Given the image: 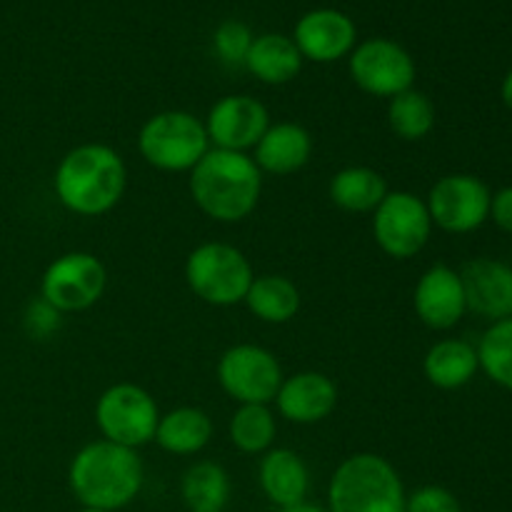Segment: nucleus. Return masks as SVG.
<instances>
[{
	"label": "nucleus",
	"instance_id": "nucleus-11",
	"mask_svg": "<svg viewBox=\"0 0 512 512\" xmlns=\"http://www.w3.org/2000/svg\"><path fill=\"white\" fill-rule=\"evenodd\" d=\"M490 198H493V190L478 175L453 173L440 178L430 188L425 205H428L435 228L465 235L490 220Z\"/></svg>",
	"mask_w": 512,
	"mask_h": 512
},
{
	"label": "nucleus",
	"instance_id": "nucleus-7",
	"mask_svg": "<svg viewBox=\"0 0 512 512\" xmlns=\"http://www.w3.org/2000/svg\"><path fill=\"white\" fill-rule=\"evenodd\" d=\"M160 410L153 395L135 383H115L95 403V425L103 440L138 450L155 438Z\"/></svg>",
	"mask_w": 512,
	"mask_h": 512
},
{
	"label": "nucleus",
	"instance_id": "nucleus-3",
	"mask_svg": "<svg viewBox=\"0 0 512 512\" xmlns=\"http://www.w3.org/2000/svg\"><path fill=\"white\" fill-rule=\"evenodd\" d=\"M263 173L248 153L210 148L190 170V195L208 218L238 223L255 210Z\"/></svg>",
	"mask_w": 512,
	"mask_h": 512
},
{
	"label": "nucleus",
	"instance_id": "nucleus-19",
	"mask_svg": "<svg viewBox=\"0 0 512 512\" xmlns=\"http://www.w3.org/2000/svg\"><path fill=\"white\" fill-rule=\"evenodd\" d=\"M253 150L250 158L255 160L260 173L293 175L308 165L313 155V138L298 123H275L268 125Z\"/></svg>",
	"mask_w": 512,
	"mask_h": 512
},
{
	"label": "nucleus",
	"instance_id": "nucleus-31",
	"mask_svg": "<svg viewBox=\"0 0 512 512\" xmlns=\"http://www.w3.org/2000/svg\"><path fill=\"white\" fill-rule=\"evenodd\" d=\"M60 315H63V313H58L53 305L45 303V300L40 298L38 303L30 305L28 315H25V323H28L30 333L38 335V338H45V335H50L53 330H58Z\"/></svg>",
	"mask_w": 512,
	"mask_h": 512
},
{
	"label": "nucleus",
	"instance_id": "nucleus-21",
	"mask_svg": "<svg viewBox=\"0 0 512 512\" xmlns=\"http://www.w3.org/2000/svg\"><path fill=\"white\" fill-rule=\"evenodd\" d=\"M245 68L265 85H285L298 78L303 68V55L295 48L293 38L280 33H265L253 40L245 58Z\"/></svg>",
	"mask_w": 512,
	"mask_h": 512
},
{
	"label": "nucleus",
	"instance_id": "nucleus-1",
	"mask_svg": "<svg viewBox=\"0 0 512 512\" xmlns=\"http://www.w3.org/2000/svg\"><path fill=\"white\" fill-rule=\"evenodd\" d=\"M145 470L138 453L123 445L95 440L70 460L68 485L83 508L118 512L143 490Z\"/></svg>",
	"mask_w": 512,
	"mask_h": 512
},
{
	"label": "nucleus",
	"instance_id": "nucleus-12",
	"mask_svg": "<svg viewBox=\"0 0 512 512\" xmlns=\"http://www.w3.org/2000/svg\"><path fill=\"white\" fill-rule=\"evenodd\" d=\"M350 78L373 98H395L413 88L415 60L400 43L388 38H370L350 53Z\"/></svg>",
	"mask_w": 512,
	"mask_h": 512
},
{
	"label": "nucleus",
	"instance_id": "nucleus-29",
	"mask_svg": "<svg viewBox=\"0 0 512 512\" xmlns=\"http://www.w3.org/2000/svg\"><path fill=\"white\" fill-rule=\"evenodd\" d=\"M253 33L240 20H225L213 35V48L225 65H245L248 50L253 45Z\"/></svg>",
	"mask_w": 512,
	"mask_h": 512
},
{
	"label": "nucleus",
	"instance_id": "nucleus-24",
	"mask_svg": "<svg viewBox=\"0 0 512 512\" xmlns=\"http://www.w3.org/2000/svg\"><path fill=\"white\" fill-rule=\"evenodd\" d=\"M388 195L383 175L365 165L338 170L330 180V200L345 213H373Z\"/></svg>",
	"mask_w": 512,
	"mask_h": 512
},
{
	"label": "nucleus",
	"instance_id": "nucleus-10",
	"mask_svg": "<svg viewBox=\"0 0 512 512\" xmlns=\"http://www.w3.org/2000/svg\"><path fill=\"white\" fill-rule=\"evenodd\" d=\"M108 273L100 258L85 250L65 253L45 268L40 298L58 313H80L98 303L105 293Z\"/></svg>",
	"mask_w": 512,
	"mask_h": 512
},
{
	"label": "nucleus",
	"instance_id": "nucleus-16",
	"mask_svg": "<svg viewBox=\"0 0 512 512\" xmlns=\"http://www.w3.org/2000/svg\"><path fill=\"white\" fill-rule=\"evenodd\" d=\"M470 313L498 323L512 318V268L498 258H475L458 270Z\"/></svg>",
	"mask_w": 512,
	"mask_h": 512
},
{
	"label": "nucleus",
	"instance_id": "nucleus-18",
	"mask_svg": "<svg viewBox=\"0 0 512 512\" xmlns=\"http://www.w3.org/2000/svg\"><path fill=\"white\" fill-rule=\"evenodd\" d=\"M258 483L265 498L278 510L305 503L310 488V473L305 460L290 448H270L263 453L258 468Z\"/></svg>",
	"mask_w": 512,
	"mask_h": 512
},
{
	"label": "nucleus",
	"instance_id": "nucleus-6",
	"mask_svg": "<svg viewBox=\"0 0 512 512\" xmlns=\"http://www.w3.org/2000/svg\"><path fill=\"white\" fill-rule=\"evenodd\" d=\"M255 273L243 250L228 243H203L185 260V283L215 308L243 303Z\"/></svg>",
	"mask_w": 512,
	"mask_h": 512
},
{
	"label": "nucleus",
	"instance_id": "nucleus-26",
	"mask_svg": "<svg viewBox=\"0 0 512 512\" xmlns=\"http://www.w3.org/2000/svg\"><path fill=\"white\" fill-rule=\"evenodd\" d=\"M388 125L400 140L408 143L428 138L435 128L433 100L415 88L395 95L388 103Z\"/></svg>",
	"mask_w": 512,
	"mask_h": 512
},
{
	"label": "nucleus",
	"instance_id": "nucleus-33",
	"mask_svg": "<svg viewBox=\"0 0 512 512\" xmlns=\"http://www.w3.org/2000/svg\"><path fill=\"white\" fill-rule=\"evenodd\" d=\"M500 98H503L505 108L512 110V70L508 75H505L503 85H500Z\"/></svg>",
	"mask_w": 512,
	"mask_h": 512
},
{
	"label": "nucleus",
	"instance_id": "nucleus-25",
	"mask_svg": "<svg viewBox=\"0 0 512 512\" xmlns=\"http://www.w3.org/2000/svg\"><path fill=\"white\" fill-rule=\"evenodd\" d=\"M243 303L263 323L283 325L298 315L300 290L285 275H255Z\"/></svg>",
	"mask_w": 512,
	"mask_h": 512
},
{
	"label": "nucleus",
	"instance_id": "nucleus-34",
	"mask_svg": "<svg viewBox=\"0 0 512 512\" xmlns=\"http://www.w3.org/2000/svg\"><path fill=\"white\" fill-rule=\"evenodd\" d=\"M278 512H328V508H320V505H313V503H300V505H293V508H283Z\"/></svg>",
	"mask_w": 512,
	"mask_h": 512
},
{
	"label": "nucleus",
	"instance_id": "nucleus-14",
	"mask_svg": "<svg viewBox=\"0 0 512 512\" xmlns=\"http://www.w3.org/2000/svg\"><path fill=\"white\" fill-rule=\"evenodd\" d=\"M358 28L353 18L335 8H318L305 13L298 20L293 33L295 48L300 50L303 60L313 63H335L353 53Z\"/></svg>",
	"mask_w": 512,
	"mask_h": 512
},
{
	"label": "nucleus",
	"instance_id": "nucleus-28",
	"mask_svg": "<svg viewBox=\"0 0 512 512\" xmlns=\"http://www.w3.org/2000/svg\"><path fill=\"white\" fill-rule=\"evenodd\" d=\"M478 348L480 370L500 388L512 393V318L490 323Z\"/></svg>",
	"mask_w": 512,
	"mask_h": 512
},
{
	"label": "nucleus",
	"instance_id": "nucleus-2",
	"mask_svg": "<svg viewBox=\"0 0 512 512\" xmlns=\"http://www.w3.org/2000/svg\"><path fill=\"white\" fill-rule=\"evenodd\" d=\"M128 170L118 150L103 143H83L68 150L55 168L53 188L60 203L75 215L98 218L120 203Z\"/></svg>",
	"mask_w": 512,
	"mask_h": 512
},
{
	"label": "nucleus",
	"instance_id": "nucleus-27",
	"mask_svg": "<svg viewBox=\"0 0 512 512\" xmlns=\"http://www.w3.org/2000/svg\"><path fill=\"white\" fill-rule=\"evenodd\" d=\"M230 443L245 455L268 453L278 425L268 405H240L230 418Z\"/></svg>",
	"mask_w": 512,
	"mask_h": 512
},
{
	"label": "nucleus",
	"instance_id": "nucleus-4",
	"mask_svg": "<svg viewBox=\"0 0 512 512\" xmlns=\"http://www.w3.org/2000/svg\"><path fill=\"white\" fill-rule=\"evenodd\" d=\"M405 498L403 480L388 460L355 453L330 478L328 512H405Z\"/></svg>",
	"mask_w": 512,
	"mask_h": 512
},
{
	"label": "nucleus",
	"instance_id": "nucleus-30",
	"mask_svg": "<svg viewBox=\"0 0 512 512\" xmlns=\"http://www.w3.org/2000/svg\"><path fill=\"white\" fill-rule=\"evenodd\" d=\"M405 512H463L458 495L443 485H423L405 498Z\"/></svg>",
	"mask_w": 512,
	"mask_h": 512
},
{
	"label": "nucleus",
	"instance_id": "nucleus-17",
	"mask_svg": "<svg viewBox=\"0 0 512 512\" xmlns=\"http://www.w3.org/2000/svg\"><path fill=\"white\" fill-rule=\"evenodd\" d=\"M275 405H278V413L290 423L313 425L330 418L338 405V388L325 373L303 370V373L283 378V385L275 395Z\"/></svg>",
	"mask_w": 512,
	"mask_h": 512
},
{
	"label": "nucleus",
	"instance_id": "nucleus-35",
	"mask_svg": "<svg viewBox=\"0 0 512 512\" xmlns=\"http://www.w3.org/2000/svg\"><path fill=\"white\" fill-rule=\"evenodd\" d=\"M78 512H105V510H95V508H80Z\"/></svg>",
	"mask_w": 512,
	"mask_h": 512
},
{
	"label": "nucleus",
	"instance_id": "nucleus-22",
	"mask_svg": "<svg viewBox=\"0 0 512 512\" xmlns=\"http://www.w3.org/2000/svg\"><path fill=\"white\" fill-rule=\"evenodd\" d=\"M210 438H213L210 415L200 408L183 405L160 415L153 440L170 455H195L210 443Z\"/></svg>",
	"mask_w": 512,
	"mask_h": 512
},
{
	"label": "nucleus",
	"instance_id": "nucleus-13",
	"mask_svg": "<svg viewBox=\"0 0 512 512\" xmlns=\"http://www.w3.org/2000/svg\"><path fill=\"white\" fill-rule=\"evenodd\" d=\"M203 123L213 148L245 153L263 138L270 115L268 108L250 95H225L210 108Z\"/></svg>",
	"mask_w": 512,
	"mask_h": 512
},
{
	"label": "nucleus",
	"instance_id": "nucleus-8",
	"mask_svg": "<svg viewBox=\"0 0 512 512\" xmlns=\"http://www.w3.org/2000/svg\"><path fill=\"white\" fill-rule=\"evenodd\" d=\"M373 235L378 248L395 260L415 258L433 235L428 205L410 190H388L373 210Z\"/></svg>",
	"mask_w": 512,
	"mask_h": 512
},
{
	"label": "nucleus",
	"instance_id": "nucleus-9",
	"mask_svg": "<svg viewBox=\"0 0 512 512\" xmlns=\"http://www.w3.org/2000/svg\"><path fill=\"white\" fill-rule=\"evenodd\" d=\"M218 383L240 405H268L283 385V368L270 350L240 343L225 350L218 360Z\"/></svg>",
	"mask_w": 512,
	"mask_h": 512
},
{
	"label": "nucleus",
	"instance_id": "nucleus-5",
	"mask_svg": "<svg viewBox=\"0 0 512 512\" xmlns=\"http://www.w3.org/2000/svg\"><path fill=\"white\" fill-rule=\"evenodd\" d=\"M143 160L163 173H190L210 150L205 123L188 110H163L143 123L138 133Z\"/></svg>",
	"mask_w": 512,
	"mask_h": 512
},
{
	"label": "nucleus",
	"instance_id": "nucleus-20",
	"mask_svg": "<svg viewBox=\"0 0 512 512\" xmlns=\"http://www.w3.org/2000/svg\"><path fill=\"white\" fill-rule=\"evenodd\" d=\"M480 360L478 348L468 340L445 338L438 340L433 348L425 353L423 373L430 385L440 390L465 388L470 380L478 375Z\"/></svg>",
	"mask_w": 512,
	"mask_h": 512
},
{
	"label": "nucleus",
	"instance_id": "nucleus-32",
	"mask_svg": "<svg viewBox=\"0 0 512 512\" xmlns=\"http://www.w3.org/2000/svg\"><path fill=\"white\" fill-rule=\"evenodd\" d=\"M490 220H493L503 233L512 235V185L493 193V198H490Z\"/></svg>",
	"mask_w": 512,
	"mask_h": 512
},
{
	"label": "nucleus",
	"instance_id": "nucleus-15",
	"mask_svg": "<svg viewBox=\"0 0 512 512\" xmlns=\"http://www.w3.org/2000/svg\"><path fill=\"white\" fill-rule=\"evenodd\" d=\"M415 315L433 330H450L468 313L460 273L445 263H435L420 275L413 293Z\"/></svg>",
	"mask_w": 512,
	"mask_h": 512
},
{
	"label": "nucleus",
	"instance_id": "nucleus-23",
	"mask_svg": "<svg viewBox=\"0 0 512 512\" xmlns=\"http://www.w3.org/2000/svg\"><path fill=\"white\" fill-rule=\"evenodd\" d=\"M233 485L228 470L213 460L190 465L180 480V498L190 512H223L228 508Z\"/></svg>",
	"mask_w": 512,
	"mask_h": 512
}]
</instances>
